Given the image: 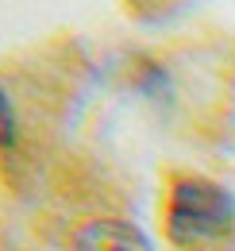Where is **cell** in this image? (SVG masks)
Here are the masks:
<instances>
[{
    "instance_id": "1",
    "label": "cell",
    "mask_w": 235,
    "mask_h": 251,
    "mask_svg": "<svg viewBox=\"0 0 235 251\" xmlns=\"http://www.w3.org/2000/svg\"><path fill=\"white\" fill-rule=\"evenodd\" d=\"M232 228H235V197L228 186L201 178V174L174 178L170 197H166V232L177 248L224 240Z\"/></svg>"
},
{
    "instance_id": "2",
    "label": "cell",
    "mask_w": 235,
    "mask_h": 251,
    "mask_svg": "<svg viewBox=\"0 0 235 251\" xmlns=\"http://www.w3.org/2000/svg\"><path fill=\"white\" fill-rule=\"evenodd\" d=\"M73 248L77 251H154V244L147 240L143 228L116 217H104V220H89L77 232Z\"/></svg>"
},
{
    "instance_id": "3",
    "label": "cell",
    "mask_w": 235,
    "mask_h": 251,
    "mask_svg": "<svg viewBox=\"0 0 235 251\" xmlns=\"http://www.w3.org/2000/svg\"><path fill=\"white\" fill-rule=\"evenodd\" d=\"M16 143H20V116H16L8 89L0 85V151H12Z\"/></svg>"
}]
</instances>
